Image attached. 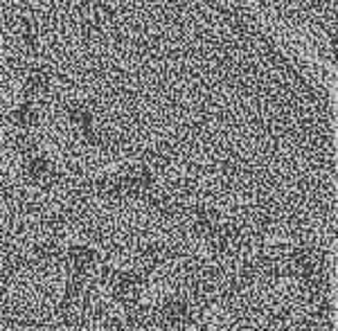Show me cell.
Instances as JSON below:
<instances>
[{
    "instance_id": "cell-1",
    "label": "cell",
    "mask_w": 338,
    "mask_h": 331,
    "mask_svg": "<svg viewBox=\"0 0 338 331\" xmlns=\"http://www.w3.org/2000/svg\"><path fill=\"white\" fill-rule=\"evenodd\" d=\"M0 331H336L334 75L239 0H0Z\"/></svg>"
}]
</instances>
